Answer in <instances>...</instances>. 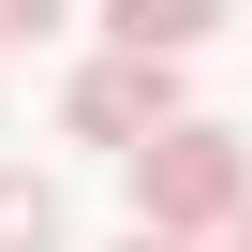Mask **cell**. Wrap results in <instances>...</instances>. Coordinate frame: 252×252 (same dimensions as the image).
<instances>
[{"mask_svg": "<svg viewBox=\"0 0 252 252\" xmlns=\"http://www.w3.org/2000/svg\"><path fill=\"white\" fill-rule=\"evenodd\" d=\"M119 163H134V222L149 237H222L252 208V149L222 134V119H163V134H134Z\"/></svg>", "mask_w": 252, "mask_h": 252, "instance_id": "obj_1", "label": "cell"}, {"mask_svg": "<svg viewBox=\"0 0 252 252\" xmlns=\"http://www.w3.org/2000/svg\"><path fill=\"white\" fill-rule=\"evenodd\" d=\"M60 119H74L89 149H134V134H163V119H193V104H178V60H119V45H104V60L60 89Z\"/></svg>", "mask_w": 252, "mask_h": 252, "instance_id": "obj_2", "label": "cell"}, {"mask_svg": "<svg viewBox=\"0 0 252 252\" xmlns=\"http://www.w3.org/2000/svg\"><path fill=\"white\" fill-rule=\"evenodd\" d=\"M222 30V0H104V45L119 60H193Z\"/></svg>", "mask_w": 252, "mask_h": 252, "instance_id": "obj_3", "label": "cell"}, {"mask_svg": "<svg viewBox=\"0 0 252 252\" xmlns=\"http://www.w3.org/2000/svg\"><path fill=\"white\" fill-rule=\"evenodd\" d=\"M0 252H60V178L45 163H0Z\"/></svg>", "mask_w": 252, "mask_h": 252, "instance_id": "obj_4", "label": "cell"}, {"mask_svg": "<svg viewBox=\"0 0 252 252\" xmlns=\"http://www.w3.org/2000/svg\"><path fill=\"white\" fill-rule=\"evenodd\" d=\"M60 15H74V0H0V45H45Z\"/></svg>", "mask_w": 252, "mask_h": 252, "instance_id": "obj_5", "label": "cell"}, {"mask_svg": "<svg viewBox=\"0 0 252 252\" xmlns=\"http://www.w3.org/2000/svg\"><path fill=\"white\" fill-rule=\"evenodd\" d=\"M119 252H193V237H149V222H134V237H119Z\"/></svg>", "mask_w": 252, "mask_h": 252, "instance_id": "obj_6", "label": "cell"}, {"mask_svg": "<svg viewBox=\"0 0 252 252\" xmlns=\"http://www.w3.org/2000/svg\"><path fill=\"white\" fill-rule=\"evenodd\" d=\"M222 252H252V208H237V222H222Z\"/></svg>", "mask_w": 252, "mask_h": 252, "instance_id": "obj_7", "label": "cell"}]
</instances>
